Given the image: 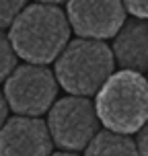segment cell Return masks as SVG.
I'll list each match as a JSON object with an SVG mask.
<instances>
[{"mask_svg":"<svg viewBox=\"0 0 148 156\" xmlns=\"http://www.w3.org/2000/svg\"><path fill=\"white\" fill-rule=\"evenodd\" d=\"M113 43V55L125 70L146 72L148 70V23L130 21L124 25Z\"/></svg>","mask_w":148,"mask_h":156,"instance_id":"8","label":"cell"},{"mask_svg":"<svg viewBox=\"0 0 148 156\" xmlns=\"http://www.w3.org/2000/svg\"><path fill=\"white\" fill-rule=\"evenodd\" d=\"M138 132H140V138H138V150H140L142 154H148V121L142 125Z\"/></svg>","mask_w":148,"mask_h":156,"instance_id":"13","label":"cell"},{"mask_svg":"<svg viewBox=\"0 0 148 156\" xmlns=\"http://www.w3.org/2000/svg\"><path fill=\"white\" fill-rule=\"evenodd\" d=\"M47 129L60 148L80 150L86 148L99 132V115L88 99H82L80 94L66 97L52 107Z\"/></svg>","mask_w":148,"mask_h":156,"instance_id":"4","label":"cell"},{"mask_svg":"<svg viewBox=\"0 0 148 156\" xmlns=\"http://www.w3.org/2000/svg\"><path fill=\"white\" fill-rule=\"evenodd\" d=\"M52 133L41 119L13 117L0 127V154H49Z\"/></svg>","mask_w":148,"mask_h":156,"instance_id":"7","label":"cell"},{"mask_svg":"<svg viewBox=\"0 0 148 156\" xmlns=\"http://www.w3.org/2000/svg\"><path fill=\"white\" fill-rule=\"evenodd\" d=\"M125 8L138 19H148V0H124Z\"/></svg>","mask_w":148,"mask_h":156,"instance_id":"12","label":"cell"},{"mask_svg":"<svg viewBox=\"0 0 148 156\" xmlns=\"http://www.w3.org/2000/svg\"><path fill=\"white\" fill-rule=\"evenodd\" d=\"M68 19L80 37L107 39L121 29L125 10L121 0H70Z\"/></svg>","mask_w":148,"mask_h":156,"instance_id":"6","label":"cell"},{"mask_svg":"<svg viewBox=\"0 0 148 156\" xmlns=\"http://www.w3.org/2000/svg\"><path fill=\"white\" fill-rule=\"evenodd\" d=\"M97 115L107 129L134 133L148 121V82L140 72L111 74L97 94Z\"/></svg>","mask_w":148,"mask_h":156,"instance_id":"2","label":"cell"},{"mask_svg":"<svg viewBox=\"0 0 148 156\" xmlns=\"http://www.w3.org/2000/svg\"><path fill=\"white\" fill-rule=\"evenodd\" d=\"M23 6L25 0H0V27H8L19 16Z\"/></svg>","mask_w":148,"mask_h":156,"instance_id":"11","label":"cell"},{"mask_svg":"<svg viewBox=\"0 0 148 156\" xmlns=\"http://www.w3.org/2000/svg\"><path fill=\"white\" fill-rule=\"evenodd\" d=\"M113 72V51L99 39H76L56 64L58 82L72 94H95Z\"/></svg>","mask_w":148,"mask_h":156,"instance_id":"3","label":"cell"},{"mask_svg":"<svg viewBox=\"0 0 148 156\" xmlns=\"http://www.w3.org/2000/svg\"><path fill=\"white\" fill-rule=\"evenodd\" d=\"M56 93H58V84L54 74L41 64L15 68L4 86L8 105L21 115L45 113L54 103Z\"/></svg>","mask_w":148,"mask_h":156,"instance_id":"5","label":"cell"},{"mask_svg":"<svg viewBox=\"0 0 148 156\" xmlns=\"http://www.w3.org/2000/svg\"><path fill=\"white\" fill-rule=\"evenodd\" d=\"M16 66V51L4 33H0V82L13 74Z\"/></svg>","mask_w":148,"mask_h":156,"instance_id":"10","label":"cell"},{"mask_svg":"<svg viewBox=\"0 0 148 156\" xmlns=\"http://www.w3.org/2000/svg\"><path fill=\"white\" fill-rule=\"evenodd\" d=\"M68 35L70 27L60 8L52 4H33L13 21L10 43L23 60L45 66L62 54Z\"/></svg>","mask_w":148,"mask_h":156,"instance_id":"1","label":"cell"},{"mask_svg":"<svg viewBox=\"0 0 148 156\" xmlns=\"http://www.w3.org/2000/svg\"><path fill=\"white\" fill-rule=\"evenodd\" d=\"M4 117H6V99H2V94H0V127L4 123Z\"/></svg>","mask_w":148,"mask_h":156,"instance_id":"14","label":"cell"},{"mask_svg":"<svg viewBox=\"0 0 148 156\" xmlns=\"http://www.w3.org/2000/svg\"><path fill=\"white\" fill-rule=\"evenodd\" d=\"M41 4H60V2H64V0H39Z\"/></svg>","mask_w":148,"mask_h":156,"instance_id":"15","label":"cell"},{"mask_svg":"<svg viewBox=\"0 0 148 156\" xmlns=\"http://www.w3.org/2000/svg\"><path fill=\"white\" fill-rule=\"evenodd\" d=\"M86 154H138V148L128 138V133L105 129L97 132L93 140L86 144Z\"/></svg>","mask_w":148,"mask_h":156,"instance_id":"9","label":"cell"}]
</instances>
